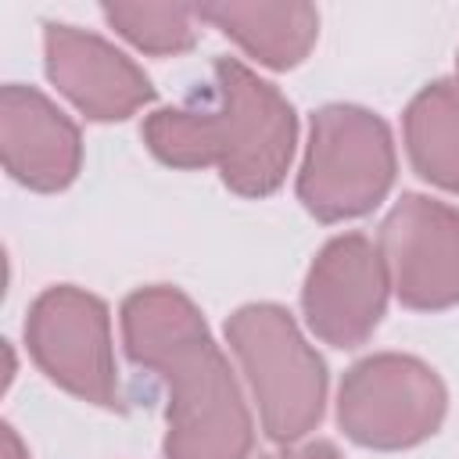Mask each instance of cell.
Instances as JSON below:
<instances>
[{
	"instance_id": "cell-15",
	"label": "cell",
	"mask_w": 459,
	"mask_h": 459,
	"mask_svg": "<svg viewBox=\"0 0 459 459\" xmlns=\"http://www.w3.org/2000/svg\"><path fill=\"white\" fill-rule=\"evenodd\" d=\"M4 459H29L25 448H22V441H18V434L7 423H4Z\"/></svg>"
},
{
	"instance_id": "cell-9",
	"label": "cell",
	"mask_w": 459,
	"mask_h": 459,
	"mask_svg": "<svg viewBox=\"0 0 459 459\" xmlns=\"http://www.w3.org/2000/svg\"><path fill=\"white\" fill-rule=\"evenodd\" d=\"M43 68L90 122H122L158 97L129 54L104 36L65 22L43 25Z\"/></svg>"
},
{
	"instance_id": "cell-11",
	"label": "cell",
	"mask_w": 459,
	"mask_h": 459,
	"mask_svg": "<svg viewBox=\"0 0 459 459\" xmlns=\"http://www.w3.org/2000/svg\"><path fill=\"white\" fill-rule=\"evenodd\" d=\"M197 18L230 36L247 57L273 72L298 68L319 39V11L305 0H215L194 4Z\"/></svg>"
},
{
	"instance_id": "cell-8",
	"label": "cell",
	"mask_w": 459,
	"mask_h": 459,
	"mask_svg": "<svg viewBox=\"0 0 459 459\" xmlns=\"http://www.w3.org/2000/svg\"><path fill=\"white\" fill-rule=\"evenodd\" d=\"M387 269L366 233H341L319 247L301 287L308 330L330 348H359L387 308Z\"/></svg>"
},
{
	"instance_id": "cell-10",
	"label": "cell",
	"mask_w": 459,
	"mask_h": 459,
	"mask_svg": "<svg viewBox=\"0 0 459 459\" xmlns=\"http://www.w3.org/2000/svg\"><path fill=\"white\" fill-rule=\"evenodd\" d=\"M0 154L14 183L36 194H57L82 169V136L47 93L7 82L0 90Z\"/></svg>"
},
{
	"instance_id": "cell-6",
	"label": "cell",
	"mask_w": 459,
	"mask_h": 459,
	"mask_svg": "<svg viewBox=\"0 0 459 459\" xmlns=\"http://www.w3.org/2000/svg\"><path fill=\"white\" fill-rule=\"evenodd\" d=\"M25 348L61 391L100 409H122L111 312L97 294L72 283L47 287L29 305Z\"/></svg>"
},
{
	"instance_id": "cell-4",
	"label": "cell",
	"mask_w": 459,
	"mask_h": 459,
	"mask_svg": "<svg viewBox=\"0 0 459 459\" xmlns=\"http://www.w3.org/2000/svg\"><path fill=\"white\" fill-rule=\"evenodd\" d=\"M398 158L387 122L359 104L312 111L298 172V201L319 222H344L373 212L394 186Z\"/></svg>"
},
{
	"instance_id": "cell-3",
	"label": "cell",
	"mask_w": 459,
	"mask_h": 459,
	"mask_svg": "<svg viewBox=\"0 0 459 459\" xmlns=\"http://www.w3.org/2000/svg\"><path fill=\"white\" fill-rule=\"evenodd\" d=\"M226 341L247 377L269 441L290 445L319 427L330 384L326 362L283 305H240L226 319Z\"/></svg>"
},
{
	"instance_id": "cell-1",
	"label": "cell",
	"mask_w": 459,
	"mask_h": 459,
	"mask_svg": "<svg viewBox=\"0 0 459 459\" xmlns=\"http://www.w3.org/2000/svg\"><path fill=\"white\" fill-rule=\"evenodd\" d=\"M126 355L165 391V459H247L255 423L240 384L201 308L169 283L140 287L122 301Z\"/></svg>"
},
{
	"instance_id": "cell-2",
	"label": "cell",
	"mask_w": 459,
	"mask_h": 459,
	"mask_svg": "<svg viewBox=\"0 0 459 459\" xmlns=\"http://www.w3.org/2000/svg\"><path fill=\"white\" fill-rule=\"evenodd\" d=\"M140 136L172 169H219L233 194L269 197L287 179L298 115L273 82L237 57H219L212 86L186 104L151 111Z\"/></svg>"
},
{
	"instance_id": "cell-13",
	"label": "cell",
	"mask_w": 459,
	"mask_h": 459,
	"mask_svg": "<svg viewBox=\"0 0 459 459\" xmlns=\"http://www.w3.org/2000/svg\"><path fill=\"white\" fill-rule=\"evenodd\" d=\"M104 22L151 57H176L197 43L194 4H104Z\"/></svg>"
},
{
	"instance_id": "cell-14",
	"label": "cell",
	"mask_w": 459,
	"mask_h": 459,
	"mask_svg": "<svg viewBox=\"0 0 459 459\" xmlns=\"http://www.w3.org/2000/svg\"><path fill=\"white\" fill-rule=\"evenodd\" d=\"M265 459H341V452L330 441H305L298 448H283V452H273Z\"/></svg>"
},
{
	"instance_id": "cell-16",
	"label": "cell",
	"mask_w": 459,
	"mask_h": 459,
	"mask_svg": "<svg viewBox=\"0 0 459 459\" xmlns=\"http://www.w3.org/2000/svg\"><path fill=\"white\" fill-rule=\"evenodd\" d=\"M455 82H459V54H455Z\"/></svg>"
},
{
	"instance_id": "cell-5",
	"label": "cell",
	"mask_w": 459,
	"mask_h": 459,
	"mask_svg": "<svg viewBox=\"0 0 459 459\" xmlns=\"http://www.w3.org/2000/svg\"><path fill=\"white\" fill-rule=\"evenodd\" d=\"M448 412L441 377L416 355L380 351L359 359L337 387L344 437L377 452H402L437 434Z\"/></svg>"
},
{
	"instance_id": "cell-7",
	"label": "cell",
	"mask_w": 459,
	"mask_h": 459,
	"mask_svg": "<svg viewBox=\"0 0 459 459\" xmlns=\"http://www.w3.org/2000/svg\"><path fill=\"white\" fill-rule=\"evenodd\" d=\"M391 290L405 308L459 305V208L427 194H402L377 237Z\"/></svg>"
},
{
	"instance_id": "cell-12",
	"label": "cell",
	"mask_w": 459,
	"mask_h": 459,
	"mask_svg": "<svg viewBox=\"0 0 459 459\" xmlns=\"http://www.w3.org/2000/svg\"><path fill=\"white\" fill-rule=\"evenodd\" d=\"M405 151L420 179L459 194V82L434 79L405 108Z\"/></svg>"
}]
</instances>
